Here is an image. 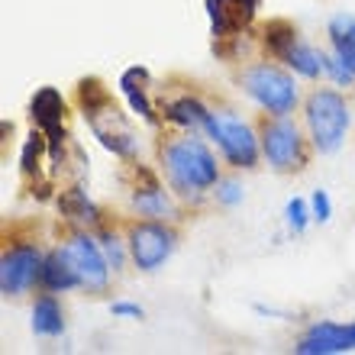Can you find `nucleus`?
<instances>
[{
  "label": "nucleus",
  "mask_w": 355,
  "mask_h": 355,
  "mask_svg": "<svg viewBox=\"0 0 355 355\" xmlns=\"http://www.w3.org/2000/svg\"><path fill=\"white\" fill-rule=\"evenodd\" d=\"M78 97H81V110H85V120L91 126L94 139L101 142L103 149H110L113 155H120V159L136 155L139 139H136L132 126L126 123V116L120 113V107L110 101L107 87L91 78V81H81Z\"/></svg>",
  "instance_id": "nucleus-1"
},
{
  "label": "nucleus",
  "mask_w": 355,
  "mask_h": 355,
  "mask_svg": "<svg viewBox=\"0 0 355 355\" xmlns=\"http://www.w3.org/2000/svg\"><path fill=\"white\" fill-rule=\"evenodd\" d=\"M162 162H165V175H168L171 187L187 197H200L220 181L216 178V159L194 136L168 142L162 149Z\"/></svg>",
  "instance_id": "nucleus-2"
},
{
  "label": "nucleus",
  "mask_w": 355,
  "mask_h": 355,
  "mask_svg": "<svg viewBox=\"0 0 355 355\" xmlns=\"http://www.w3.org/2000/svg\"><path fill=\"white\" fill-rule=\"evenodd\" d=\"M307 130L317 152L329 155L346 139L349 130V107L343 94L336 91H313L307 97Z\"/></svg>",
  "instance_id": "nucleus-3"
},
{
  "label": "nucleus",
  "mask_w": 355,
  "mask_h": 355,
  "mask_svg": "<svg viewBox=\"0 0 355 355\" xmlns=\"http://www.w3.org/2000/svg\"><path fill=\"white\" fill-rule=\"evenodd\" d=\"M243 87L259 107H265V110L275 113V116H288V113L294 110V103H297L294 78L284 75L281 68L268 65V62H259V65L245 68Z\"/></svg>",
  "instance_id": "nucleus-4"
},
{
  "label": "nucleus",
  "mask_w": 355,
  "mask_h": 355,
  "mask_svg": "<svg viewBox=\"0 0 355 355\" xmlns=\"http://www.w3.org/2000/svg\"><path fill=\"white\" fill-rule=\"evenodd\" d=\"M265 46H268V52L278 62H284V65L294 68L304 78H317L323 71V52L310 49L297 36V29L291 23H284V19H275V23L265 26Z\"/></svg>",
  "instance_id": "nucleus-5"
},
{
  "label": "nucleus",
  "mask_w": 355,
  "mask_h": 355,
  "mask_svg": "<svg viewBox=\"0 0 355 355\" xmlns=\"http://www.w3.org/2000/svg\"><path fill=\"white\" fill-rule=\"evenodd\" d=\"M207 132L216 139V146L223 149V155L233 162L236 168H252L259 159V139L252 136V130L245 126L236 113L216 110L207 120Z\"/></svg>",
  "instance_id": "nucleus-6"
},
{
  "label": "nucleus",
  "mask_w": 355,
  "mask_h": 355,
  "mask_svg": "<svg viewBox=\"0 0 355 355\" xmlns=\"http://www.w3.org/2000/svg\"><path fill=\"white\" fill-rule=\"evenodd\" d=\"M262 152L275 171H297L304 165V139L288 116L262 126Z\"/></svg>",
  "instance_id": "nucleus-7"
},
{
  "label": "nucleus",
  "mask_w": 355,
  "mask_h": 355,
  "mask_svg": "<svg viewBox=\"0 0 355 355\" xmlns=\"http://www.w3.org/2000/svg\"><path fill=\"white\" fill-rule=\"evenodd\" d=\"M175 249V233L165 230L159 220H149V223L132 226L130 233V255L132 262L139 265L142 271H159L165 265V259Z\"/></svg>",
  "instance_id": "nucleus-8"
},
{
  "label": "nucleus",
  "mask_w": 355,
  "mask_h": 355,
  "mask_svg": "<svg viewBox=\"0 0 355 355\" xmlns=\"http://www.w3.org/2000/svg\"><path fill=\"white\" fill-rule=\"evenodd\" d=\"M29 113L36 126L42 130V136L49 139V162L52 165H62V146H65V130H62V116H65V101L55 87H42L36 91L33 103H29Z\"/></svg>",
  "instance_id": "nucleus-9"
},
{
  "label": "nucleus",
  "mask_w": 355,
  "mask_h": 355,
  "mask_svg": "<svg viewBox=\"0 0 355 355\" xmlns=\"http://www.w3.org/2000/svg\"><path fill=\"white\" fill-rule=\"evenodd\" d=\"M42 255L36 245H13L0 259V291L7 297H17L23 291H29V284L42 275Z\"/></svg>",
  "instance_id": "nucleus-10"
},
{
  "label": "nucleus",
  "mask_w": 355,
  "mask_h": 355,
  "mask_svg": "<svg viewBox=\"0 0 355 355\" xmlns=\"http://www.w3.org/2000/svg\"><path fill=\"white\" fill-rule=\"evenodd\" d=\"M62 252L68 255V262L75 265L78 278H81V288L87 291H103L107 288V278H110V262L91 236H75L62 245Z\"/></svg>",
  "instance_id": "nucleus-11"
},
{
  "label": "nucleus",
  "mask_w": 355,
  "mask_h": 355,
  "mask_svg": "<svg viewBox=\"0 0 355 355\" xmlns=\"http://www.w3.org/2000/svg\"><path fill=\"white\" fill-rule=\"evenodd\" d=\"M262 0H207V17H210V33L216 39H230L236 33H243L255 19Z\"/></svg>",
  "instance_id": "nucleus-12"
},
{
  "label": "nucleus",
  "mask_w": 355,
  "mask_h": 355,
  "mask_svg": "<svg viewBox=\"0 0 355 355\" xmlns=\"http://www.w3.org/2000/svg\"><path fill=\"white\" fill-rule=\"evenodd\" d=\"M355 349V323H317L307 329V336L300 339V355H339Z\"/></svg>",
  "instance_id": "nucleus-13"
},
{
  "label": "nucleus",
  "mask_w": 355,
  "mask_h": 355,
  "mask_svg": "<svg viewBox=\"0 0 355 355\" xmlns=\"http://www.w3.org/2000/svg\"><path fill=\"white\" fill-rule=\"evenodd\" d=\"M146 85H149V71L142 65H132L120 75V91L130 101L132 113H139L146 123H155V110H152V103H149V87Z\"/></svg>",
  "instance_id": "nucleus-14"
},
{
  "label": "nucleus",
  "mask_w": 355,
  "mask_h": 355,
  "mask_svg": "<svg viewBox=\"0 0 355 355\" xmlns=\"http://www.w3.org/2000/svg\"><path fill=\"white\" fill-rule=\"evenodd\" d=\"M327 36H329V46H333V55L355 75V17L336 13L327 23Z\"/></svg>",
  "instance_id": "nucleus-15"
},
{
  "label": "nucleus",
  "mask_w": 355,
  "mask_h": 355,
  "mask_svg": "<svg viewBox=\"0 0 355 355\" xmlns=\"http://www.w3.org/2000/svg\"><path fill=\"white\" fill-rule=\"evenodd\" d=\"M39 281L46 284L49 291H71V288H81V278H78L75 265L68 262V255L58 249V252H52L42 262V275H39Z\"/></svg>",
  "instance_id": "nucleus-16"
},
{
  "label": "nucleus",
  "mask_w": 355,
  "mask_h": 355,
  "mask_svg": "<svg viewBox=\"0 0 355 355\" xmlns=\"http://www.w3.org/2000/svg\"><path fill=\"white\" fill-rule=\"evenodd\" d=\"M33 329L36 336H62L65 329V320H62V307H58L55 297H39L36 307H33Z\"/></svg>",
  "instance_id": "nucleus-17"
},
{
  "label": "nucleus",
  "mask_w": 355,
  "mask_h": 355,
  "mask_svg": "<svg viewBox=\"0 0 355 355\" xmlns=\"http://www.w3.org/2000/svg\"><path fill=\"white\" fill-rule=\"evenodd\" d=\"M165 113H168L171 123H178V126H187V130H207V120H210V113H207L197 101H191V97L171 101L168 107H165Z\"/></svg>",
  "instance_id": "nucleus-18"
},
{
  "label": "nucleus",
  "mask_w": 355,
  "mask_h": 355,
  "mask_svg": "<svg viewBox=\"0 0 355 355\" xmlns=\"http://www.w3.org/2000/svg\"><path fill=\"white\" fill-rule=\"evenodd\" d=\"M132 207H136L142 216H152V220H162V216L171 214L168 197H165V191H162L155 181H149V187H139V191L132 194Z\"/></svg>",
  "instance_id": "nucleus-19"
},
{
  "label": "nucleus",
  "mask_w": 355,
  "mask_h": 355,
  "mask_svg": "<svg viewBox=\"0 0 355 355\" xmlns=\"http://www.w3.org/2000/svg\"><path fill=\"white\" fill-rule=\"evenodd\" d=\"M58 207H62V214L78 220V223H97V207L87 200V194L81 187H71L65 194L58 197Z\"/></svg>",
  "instance_id": "nucleus-20"
},
{
  "label": "nucleus",
  "mask_w": 355,
  "mask_h": 355,
  "mask_svg": "<svg viewBox=\"0 0 355 355\" xmlns=\"http://www.w3.org/2000/svg\"><path fill=\"white\" fill-rule=\"evenodd\" d=\"M49 146V139L46 136H29L26 142H23V155H19V168L26 171V175H33V171L39 168V155H42V149Z\"/></svg>",
  "instance_id": "nucleus-21"
},
{
  "label": "nucleus",
  "mask_w": 355,
  "mask_h": 355,
  "mask_svg": "<svg viewBox=\"0 0 355 355\" xmlns=\"http://www.w3.org/2000/svg\"><path fill=\"white\" fill-rule=\"evenodd\" d=\"M284 216H288V226L294 233H304L313 214H307V204H304L300 197H294V200H288V207H284Z\"/></svg>",
  "instance_id": "nucleus-22"
},
{
  "label": "nucleus",
  "mask_w": 355,
  "mask_h": 355,
  "mask_svg": "<svg viewBox=\"0 0 355 355\" xmlns=\"http://www.w3.org/2000/svg\"><path fill=\"white\" fill-rule=\"evenodd\" d=\"M323 71H327V75L333 78L336 85H343V87H349L355 81V75L349 71L346 65H343V62H339L336 55H323Z\"/></svg>",
  "instance_id": "nucleus-23"
},
{
  "label": "nucleus",
  "mask_w": 355,
  "mask_h": 355,
  "mask_svg": "<svg viewBox=\"0 0 355 355\" xmlns=\"http://www.w3.org/2000/svg\"><path fill=\"white\" fill-rule=\"evenodd\" d=\"M310 214H313V220H320V223H329V216H333V204H329L327 191H313V197H310Z\"/></svg>",
  "instance_id": "nucleus-24"
},
{
  "label": "nucleus",
  "mask_w": 355,
  "mask_h": 355,
  "mask_svg": "<svg viewBox=\"0 0 355 355\" xmlns=\"http://www.w3.org/2000/svg\"><path fill=\"white\" fill-rule=\"evenodd\" d=\"M216 200L226 207H233L243 200V187L236 184V181H216Z\"/></svg>",
  "instance_id": "nucleus-25"
},
{
  "label": "nucleus",
  "mask_w": 355,
  "mask_h": 355,
  "mask_svg": "<svg viewBox=\"0 0 355 355\" xmlns=\"http://www.w3.org/2000/svg\"><path fill=\"white\" fill-rule=\"evenodd\" d=\"M103 255H107L110 268H123V245L116 236H103Z\"/></svg>",
  "instance_id": "nucleus-26"
},
{
  "label": "nucleus",
  "mask_w": 355,
  "mask_h": 355,
  "mask_svg": "<svg viewBox=\"0 0 355 355\" xmlns=\"http://www.w3.org/2000/svg\"><path fill=\"white\" fill-rule=\"evenodd\" d=\"M110 310H113V317H136V320H142V307H139V304H126V300H116Z\"/></svg>",
  "instance_id": "nucleus-27"
}]
</instances>
